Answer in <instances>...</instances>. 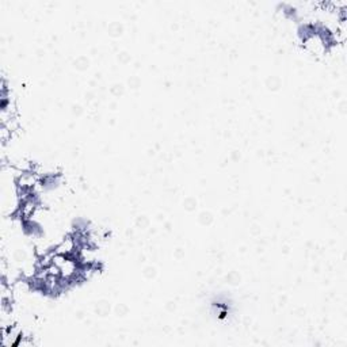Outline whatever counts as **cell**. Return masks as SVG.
<instances>
[{
	"label": "cell",
	"instance_id": "6da1fadb",
	"mask_svg": "<svg viewBox=\"0 0 347 347\" xmlns=\"http://www.w3.org/2000/svg\"><path fill=\"white\" fill-rule=\"evenodd\" d=\"M304 47L307 48V51L311 53H314L316 56H320L323 53H326L327 51V42L326 38L320 35L319 33L308 34L304 38Z\"/></svg>",
	"mask_w": 347,
	"mask_h": 347
},
{
	"label": "cell",
	"instance_id": "7a4b0ae2",
	"mask_svg": "<svg viewBox=\"0 0 347 347\" xmlns=\"http://www.w3.org/2000/svg\"><path fill=\"white\" fill-rule=\"evenodd\" d=\"M17 183L18 187L22 189V191H30L33 190V187L38 183V178H37L35 174L25 171V172L19 174V177H18L17 179Z\"/></svg>",
	"mask_w": 347,
	"mask_h": 347
},
{
	"label": "cell",
	"instance_id": "3957f363",
	"mask_svg": "<svg viewBox=\"0 0 347 347\" xmlns=\"http://www.w3.org/2000/svg\"><path fill=\"white\" fill-rule=\"evenodd\" d=\"M77 250V240L75 237H65L59 246L56 247L55 252L59 255H65V256H71L76 252Z\"/></svg>",
	"mask_w": 347,
	"mask_h": 347
}]
</instances>
